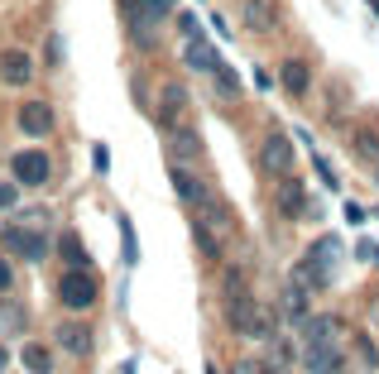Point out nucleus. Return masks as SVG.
<instances>
[{
  "label": "nucleus",
  "instance_id": "f257e3e1",
  "mask_svg": "<svg viewBox=\"0 0 379 374\" xmlns=\"http://www.w3.org/2000/svg\"><path fill=\"white\" fill-rule=\"evenodd\" d=\"M221 307H226V326L245 336V341H269L278 336V307H264L259 297L250 293V283H245L240 273H226V288H221Z\"/></svg>",
  "mask_w": 379,
  "mask_h": 374
},
{
  "label": "nucleus",
  "instance_id": "f03ea898",
  "mask_svg": "<svg viewBox=\"0 0 379 374\" xmlns=\"http://www.w3.org/2000/svg\"><path fill=\"white\" fill-rule=\"evenodd\" d=\"M240 236V226H236V212L221 202V197H212V202H202L197 212H192V240H197V250H202V259H212L217 264L221 250Z\"/></svg>",
  "mask_w": 379,
  "mask_h": 374
},
{
  "label": "nucleus",
  "instance_id": "7ed1b4c3",
  "mask_svg": "<svg viewBox=\"0 0 379 374\" xmlns=\"http://www.w3.org/2000/svg\"><path fill=\"white\" fill-rule=\"evenodd\" d=\"M0 245H5V254H15V259H25V264H44V259L53 254L49 231H44V226H25V221H15V216L0 226Z\"/></svg>",
  "mask_w": 379,
  "mask_h": 374
},
{
  "label": "nucleus",
  "instance_id": "20e7f679",
  "mask_svg": "<svg viewBox=\"0 0 379 374\" xmlns=\"http://www.w3.org/2000/svg\"><path fill=\"white\" fill-rule=\"evenodd\" d=\"M96 297H101V283H96L91 269H68V273L58 278V302H63V312H72V317L91 312Z\"/></svg>",
  "mask_w": 379,
  "mask_h": 374
},
{
  "label": "nucleus",
  "instance_id": "39448f33",
  "mask_svg": "<svg viewBox=\"0 0 379 374\" xmlns=\"http://www.w3.org/2000/svg\"><path fill=\"white\" fill-rule=\"evenodd\" d=\"M188 86L183 82H163L159 86V101H154V120H159V130H178V125H188Z\"/></svg>",
  "mask_w": 379,
  "mask_h": 374
},
{
  "label": "nucleus",
  "instance_id": "423d86ee",
  "mask_svg": "<svg viewBox=\"0 0 379 374\" xmlns=\"http://www.w3.org/2000/svg\"><path fill=\"white\" fill-rule=\"evenodd\" d=\"M274 207H278L283 221H302V216L312 212V197H307V187L293 173H283V178H274Z\"/></svg>",
  "mask_w": 379,
  "mask_h": 374
},
{
  "label": "nucleus",
  "instance_id": "0eeeda50",
  "mask_svg": "<svg viewBox=\"0 0 379 374\" xmlns=\"http://www.w3.org/2000/svg\"><path fill=\"white\" fill-rule=\"evenodd\" d=\"M49 173H53V163H49L44 149H20V154H10V183L44 187V183H49Z\"/></svg>",
  "mask_w": 379,
  "mask_h": 374
},
{
  "label": "nucleus",
  "instance_id": "6e6552de",
  "mask_svg": "<svg viewBox=\"0 0 379 374\" xmlns=\"http://www.w3.org/2000/svg\"><path fill=\"white\" fill-rule=\"evenodd\" d=\"M168 178H173V192L188 202L192 212H197L202 202H212V197H217V192L207 187V178H202V173H192V163H168Z\"/></svg>",
  "mask_w": 379,
  "mask_h": 374
},
{
  "label": "nucleus",
  "instance_id": "1a4fd4ad",
  "mask_svg": "<svg viewBox=\"0 0 379 374\" xmlns=\"http://www.w3.org/2000/svg\"><path fill=\"white\" fill-rule=\"evenodd\" d=\"M259 163L269 168V178L293 173V139H288L283 130H269L264 134V144H259Z\"/></svg>",
  "mask_w": 379,
  "mask_h": 374
},
{
  "label": "nucleus",
  "instance_id": "9d476101",
  "mask_svg": "<svg viewBox=\"0 0 379 374\" xmlns=\"http://www.w3.org/2000/svg\"><path fill=\"white\" fill-rule=\"evenodd\" d=\"M302 346H341V317L331 312H312L307 321H298Z\"/></svg>",
  "mask_w": 379,
  "mask_h": 374
},
{
  "label": "nucleus",
  "instance_id": "9b49d317",
  "mask_svg": "<svg viewBox=\"0 0 379 374\" xmlns=\"http://www.w3.org/2000/svg\"><path fill=\"white\" fill-rule=\"evenodd\" d=\"M115 5H120V20H125V34H130V44L149 49V44H154V20H149L144 0H115Z\"/></svg>",
  "mask_w": 379,
  "mask_h": 374
},
{
  "label": "nucleus",
  "instance_id": "f8f14e48",
  "mask_svg": "<svg viewBox=\"0 0 379 374\" xmlns=\"http://www.w3.org/2000/svg\"><path fill=\"white\" fill-rule=\"evenodd\" d=\"M298 365H302V374H341L346 370V350L341 346H302Z\"/></svg>",
  "mask_w": 379,
  "mask_h": 374
},
{
  "label": "nucleus",
  "instance_id": "ddd939ff",
  "mask_svg": "<svg viewBox=\"0 0 379 374\" xmlns=\"http://www.w3.org/2000/svg\"><path fill=\"white\" fill-rule=\"evenodd\" d=\"M278 317L293 321V326H298V321H307V317H312V288H302V283H293V278H288V283L278 288Z\"/></svg>",
  "mask_w": 379,
  "mask_h": 374
},
{
  "label": "nucleus",
  "instance_id": "4468645a",
  "mask_svg": "<svg viewBox=\"0 0 379 374\" xmlns=\"http://www.w3.org/2000/svg\"><path fill=\"white\" fill-rule=\"evenodd\" d=\"M15 120H20V134H29V139H44V134H53V125H58V115H53L49 101H25Z\"/></svg>",
  "mask_w": 379,
  "mask_h": 374
},
{
  "label": "nucleus",
  "instance_id": "2eb2a0df",
  "mask_svg": "<svg viewBox=\"0 0 379 374\" xmlns=\"http://www.w3.org/2000/svg\"><path fill=\"white\" fill-rule=\"evenodd\" d=\"M163 149H168V163H197V154H202V134L192 130V125H178V130L163 134Z\"/></svg>",
  "mask_w": 379,
  "mask_h": 374
},
{
  "label": "nucleus",
  "instance_id": "dca6fc26",
  "mask_svg": "<svg viewBox=\"0 0 379 374\" xmlns=\"http://www.w3.org/2000/svg\"><path fill=\"white\" fill-rule=\"evenodd\" d=\"M0 77H5V86H29L34 58H29L25 49H5V53H0Z\"/></svg>",
  "mask_w": 379,
  "mask_h": 374
},
{
  "label": "nucleus",
  "instance_id": "f3484780",
  "mask_svg": "<svg viewBox=\"0 0 379 374\" xmlns=\"http://www.w3.org/2000/svg\"><path fill=\"white\" fill-rule=\"evenodd\" d=\"M278 82H283L288 96H307V91H312V67H307L302 58H288V63L278 67Z\"/></svg>",
  "mask_w": 379,
  "mask_h": 374
},
{
  "label": "nucleus",
  "instance_id": "a211bd4d",
  "mask_svg": "<svg viewBox=\"0 0 379 374\" xmlns=\"http://www.w3.org/2000/svg\"><path fill=\"white\" fill-rule=\"evenodd\" d=\"M240 20L250 34H274V25H278V15H274L269 0H245L240 5Z\"/></svg>",
  "mask_w": 379,
  "mask_h": 374
},
{
  "label": "nucleus",
  "instance_id": "6ab92c4d",
  "mask_svg": "<svg viewBox=\"0 0 379 374\" xmlns=\"http://www.w3.org/2000/svg\"><path fill=\"white\" fill-rule=\"evenodd\" d=\"M58 346L82 360V355L91 350V331H86V321H58Z\"/></svg>",
  "mask_w": 379,
  "mask_h": 374
},
{
  "label": "nucleus",
  "instance_id": "aec40b11",
  "mask_svg": "<svg viewBox=\"0 0 379 374\" xmlns=\"http://www.w3.org/2000/svg\"><path fill=\"white\" fill-rule=\"evenodd\" d=\"M188 67H197V72H207V77H212V72H217L221 67V53L217 49H212V44H207V34H197V39H188Z\"/></svg>",
  "mask_w": 379,
  "mask_h": 374
},
{
  "label": "nucleus",
  "instance_id": "412c9836",
  "mask_svg": "<svg viewBox=\"0 0 379 374\" xmlns=\"http://www.w3.org/2000/svg\"><path fill=\"white\" fill-rule=\"evenodd\" d=\"M29 331V312H25V302H0V336H25Z\"/></svg>",
  "mask_w": 379,
  "mask_h": 374
},
{
  "label": "nucleus",
  "instance_id": "4be33fe9",
  "mask_svg": "<svg viewBox=\"0 0 379 374\" xmlns=\"http://www.w3.org/2000/svg\"><path fill=\"white\" fill-rule=\"evenodd\" d=\"M351 144H355V154H360V159L379 163V125H375V120L355 125V130H351Z\"/></svg>",
  "mask_w": 379,
  "mask_h": 374
},
{
  "label": "nucleus",
  "instance_id": "5701e85b",
  "mask_svg": "<svg viewBox=\"0 0 379 374\" xmlns=\"http://www.w3.org/2000/svg\"><path fill=\"white\" fill-rule=\"evenodd\" d=\"M20 360H25V370H29V374H53V350L44 346V341H29Z\"/></svg>",
  "mask_w": 379,
  "mask_h": 374
},
{
  "label": "nucleus",
  "instance_id": "b1692460",
  "mask_svg": "<svg viewBox=\"0 0 379 374\" xmlns=\"http://www.w3.org/2000/svg\"><path fill=\"white\" fill-rule=\"evenodd\" d=\"M58 254H63V264H68V269H91V259H86V245H82V236H72V231L58 240Z\"/></svg>",
  "mask_w": 379,
  "mask_h": 374
},
{
  "label": "nucleus",
  "instance_id": "393cba45",
  "mask_svg": "<svg viewBox=\"0 0 379 374\" xmlns=\"http://www.w3.org/2000/svg\"><path fill=\"white\" fill-rule=\"evenodd\" d=\"M351 346L360 355V370H379V346H375L370 331H351Z\"/></svg>",
  "mask_w": 379,
  "mask_h": 374
},
{
  "label": "nucleus",
  "instance_id": "a878e982",
  "mask_svg": "<svg viewBox=\"0 0 379 374\" xmlns=\"http://www.w3.org/2000/svg\"><path fill=\"white\" fill-rule=\"evenodd\" d=\"M212 82L221 86V96H240V77H236V67H231L226 58H221V67L212 72Z\"/></svg>",
  "mask_w": 379,
  "mask_h": 374
},
{
  "label": "nucleus",
  "instance_id": "bb28decb",
  "mask_svg": "<svg viewBox=\"0 0 379 374\" xmlns=\"http://www.w3.org/2000/svg\"><path fill=\"white\" fill-rule=\"evenodd\" d=\"M231 374H269V370H264V360H255V355H240V360H231Z\"/></svg>",
  "mask_w": 379,
  "mask_h": 374
},
{
  "label": "nucleus",
  "instance_id": "cd10ccee",
  "mask_svg": "<svg viewBox=\"0 0 379 374\" xmlns=\"http://www.w3.org/2000/svg\"><path fill=\"white\" fill-rule=\"evenodd\" d=\"M120 236H125V259L135 264V259H139V245H135V226H130V216H120Z\"/></svg>",
  "mask_w": 379,
  "mask_h": 374
},
{
  "label": "nucleus",
  "instance_id": "c85d7f7f",
  "mask_svg": "<svg viewBox=\"0 0 379 374\" xmlns=\"http://www.w3.org/2000/svg\"><path fill=\"white\" fill-rule=\"evenodd\" d=\"M10 207H20V183H5L0 178V212H10Z\"/></svg>",
  "mask_w": 379,
  "mask_h": 374
},
{
  "label": "nucleus",
  "instance_id": "c756f323",
  "mask_svg": "<svg viewBox=\"0 0 379 374\" xmlns=\"http://www.w3.org/2000/svg\"><path fill=\"white\" fill-rule=\"evenodd\" d=\"M144 10H149L154 29H159V20H168V15H173V0H144Z\"/></svg>",
  "mask_w": 379,
  "mask_h": 374
},
{
  "label": "nucleus",
  "instance_id": "7c9ffc66",
  "mask_svg": "<svg viewBox=\"0 0 379 374\" xmlns=\"http://www.w3.org/2000/svg\"><path fill=\"white\" fill-rule=\"evenodd\" d=\"M15 288V264H10V254H0V293H10Z\"/></svg>",
  "mask_w": 379,
  "mask_h": 374
},
{
  "label": "nucleus",
  "instance_id": "2f4dec72",
  "mask_svg": "<svg viewBox=\"0 0 379 374\" xmlns=\"http://www.w3.org/2000/svg\"><path fill=\"white\" fill-rule=\"evenodd\" d=\"M91 163H96V173H110V149L106 144H91Z\"/></svg>",
  "mask_w": 379,
  "mask_h": 374
},
{
  "label": "nucleus",
  "instance_id": "473e14b6",
  "mask_svg": "<svg viewBox=\"0 0 379 374\" xmlns=\"http://www.w3.org/2000/svg\"><path fill=\"white\" fill-rule=\"evenodd\" d=\"M178 25H183V34H188V39H197V34H202V25H197V15H183Z\"/></svg>",
  "mask_w": 379,
  "mask_h": 374
},
{
  "label": "nucleus",
  "instance_id": "72a5a7b5",
  "mask_svg": "<svg viewBox=\"0 0 379 374\" xmlns=\"http://www.w3.org/2000/svg\"><path fill=\"white\" fill-rule=\"evenodd\" d=\"M317 173H322V183H326V187H336V168H331L326 159H317Z\"/></svg>",
  "mask_w": 379,
  "mask_h": 374
},
{
  "label": "nucleus",
  "instance_id": "f704fd0d",
  "mask_svg": "<svg viewBox=\"0 0 379 374\" xmlns=\"http://www.w3.org/2000/svg\"><path fill=\"white\" fill-rule=\"evenodd\" d=\"M346 221L360 226V221H365V207H360V202H346Z\"/></svg>",
  "mask_w": 379,
  "mask_h": 374
},
{
  "label": "nucleus",
  "instance_id": "c9c22d12",
  "mask_svg": "<svg viewBox=\"0 0 379 374\" xmlns=\"http://www.w3.org/2000/svg\"><path fill=\"white\" fill-rule=\"evenodd\" d=\"M370 326H375V331H379V297H375V302H370Z\"/></svg>",
  "mask_w": 379,
  "mask_h": 374
},
{
  "label": "nucleus",
  "instance_id": "e433bc0d",
  "mask_svg": "<svg viewBox=\"0 0 379 374\" xmlns=\"http://www.w3.org/2000/svg\"><path fill=\"white\" fill-rule=\"evenodd\" d=\"M5 365H10V350L0 346V374H5Z\"/></svg>",
  "mask_w": 379,
  "mask_h": 374
},
{
  "label": "nucleus",
  "instance_id": "4c0bfd02",
  "mask_svg": "<svg viewBox=\"0 0 379 374\" xmlns=\"http://www.w3.org/2000/svg\"><path fill=\"white\" fill-rule=\"evenodd\" d=\"M370 5H375V15H379V0H370Z\"/></svg>",
  "mask_w": 379,
  "mask_h": 374
},
{
  "label": "nucleus",
  "instance_id": "58836bf2",
  "mask_svg": "<svg viewBox=\"0 0 379 374\" xmlns=\"http://www.w3.org/2000/svg\"><path fill=\"white\" fill-rule=\"evenodd\" d=\"M375 183H379V163H375Z\"/></svg>",
  "mask_w": 379,
  "mask_h": 374
},
{
  "label": "nucleus",
  "instance_id": "ea45409f",
  "mask_svg": "<svg viewBox=\"0 0 379 374\" xmlns=\"http://www.w3.org/2000/svg\"><path fill=\"white\" fill-rule=\"evenodd\" d=\"M269 374H288V370H269Z\"/></svg>",
  "mask_w": 379,
  "mask_h": 374
}]
</instances>
